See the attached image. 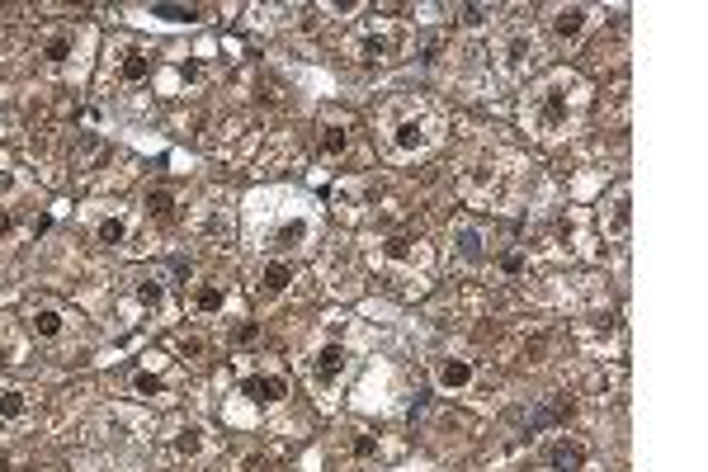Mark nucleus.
<instances>
[{
    "label": "nucleus",
    "instance_id": "nucleus-1",
    "mask_svg": "<svg viewBox=\"0 0 708 472\" xmlns=\"http://www.w3.org/2000/svg\"><path fill=\"white\" fill-rule=\"evenodd\" d=\"M586 113H590V81L572 66L544 71V76L529 85V95L520 99V123H524V133L538 142L576 137Z\"/></svg>",
    "mask_w": 708,
    "mask_h": 472
},
{
    "label": "nucleus",
    "instance_id": "nucleus-2",
    "mask_svg": "<svg viewBox=\"0 0 708 472\" xmlns=\"http://www.w3.org/2000/svg\"><path fill=\"white\" fill-rule=\"evenodd\" d=\"M378 142L388 161H416V156H430L439 142H444V119L416 95H396L378 109Z\"/></svg>",
    "mask_w": 708,
    "mask_h": 472
},
{
    "label": "nucleus",
    "instance_id": "nucleus-3",
    "mask_svg": "<svg viewBox=\"0 0 708 472\" xmlns=\"http://www.w3.org/2000/svg\"><path fill=\"white\" fill-rule=\"evenodd\" d=\"M524 180H529V170H524L520 156L496 152V156H481L477 166L463 170L459 194H463L473 208H505V204H515V198H520Z\"/></svg>",
    "mask_w": 708,
    "mask_h": 472
},
{
    "label": "nucleus",
    "instance_id": "nucleus-4",
    "mask_svg": "<svg viewBox=\"0 0 708 472\" xmlns=\"http://www.w3.org/2000/svg\"><path fill=\"white\" fill-rule=\"evenodd\" d=\"M406 48H411V28L396 20H364L345 38V57L359 66H392L406 57Z\"/></svg>",
    "mask_w": 708,
    "mask_h": 472
},
{
    "label": "nucleus",
    "instance_id": "nucleus-5",
    "mask_svg": "<svg viewBox=\"0 0 708 472\" xmlns=\"http://www.w3.org/2000/svg\"><path fill=\"white\" fill-rule=\"evenodd\" d=\"M90 43H95V34L85 24H52V28H42V38H38V62H42V71H52V76H81L85 57H90Z\"/></svg>",
    "mask_w": 708,
    "mask_h": 472
},
{
    "label": "nucleus",
    "instance_id": "nucleus-6",
    "mask_svg": "<svg viewBox=\"0 0 708 472\" xmlns=\"http://www.w3.org/2000/svg\"><path fill=\"white\" fill-rule=\"evenodd\" d=\"M119 307H123V317H127V322H151V326L170 322V312H175V303H170V289H166V279H161V275H151V269H137V275L123 283Z\"/></svg>",
    "mask_w": 708,
    "mask_h": 472
},
{
    "label": "nucleus",
    "instance_id": "nucleus-7",
    "mask_svg": "<svg viewBox=\"0 0 708 472\" xmlns=\"http://www.w3.org/2000/svg\"><path fill=\"white\" fill-rule=\"evenodd\" d=\"M105 76L113 85H123V90H137V85H147L156 76V52L137 38H113L105 52Z\"/></svg>",
    "mask_w": 708,
    "mask_h": 472
},
{
    "label": "nucleus",
    "instance_id": "nucleus-8",
    "mask_svg": "<svg viewBox=\"0 0 708 472\" xmlns=\"http://www.w3.org/2000/svg\"><path fill=\"white\" fill-rule=\"evenodd\" d=\"M236 397L251 411H279L283 402H289V374L274 368V364H251L246 374L236 378Z\"/></svg>",
    "mask_w": 708,
    "mask_h": 472
},
{
    "label": "nucleus",
    "instance_id": "nucleus-9",
    "mask_svg": "<svg viewBox=\"0 0 708 472\" xmlns=\"http://www.w3.org/2000/svg\"><path fill=\"white\" fill-rule=\"evenodd\" d=\"M184 307H190L194 322H227L236 312V293L232 283L218 279V275H204L190 283V293H184Z\"/></svg>",
    "mask_w": 708,
    "mask_h": 472
},
{
    "label": "nucleus",
    "instance_id": "nucleus-10",
    "mask_svg": "<svg viewBox=\"0 0 708 472\" xmlns=\"http://www.w3.org/2000/svg\"><path fill=\"white\" fill-rule=\"evenodd\" d=\"M127 392L142 397V402L166 407V402H175V397H180V374L161 360V354H151V360L142 364L133 378H127Z\"/></svg>",
    "mask_w": 708,
    "mask_h": 472
},
{
    "label": "nucleus",
    "instance_id": "nucleus-11",
    "mask_svg": "<svg viewBox=\"0 0 708 472\" xmlns=\"http://www.w3.org/2000/svg\"><path fill=\"white\" fill-rule=\"evenodd\" d=\"M538 57H544V48H538V38L529 28H510V34H501V43H496V66H501V76H510V81L529 76L538 66Z\"/></svg>",
    "mask_w": 708,
    "mask_h": 472
},
{
    "label": "nucleus",
    "instance_id": "nucleus-12",
    "mask_svg": "<svg viewBox=\"0 0 708 472\" xmlns=\"http://www.w3.org/2000/svg\"><path fill=\"white\" fill-rule=\"evenodd\" d=\"M293 283H297V265H293V255H265L260 269H255L251 293H255V303L274 307V303H283V298L293 293Z\"/></svg>",
    "mask_w": 708,
    "mask_h": 472
},
{
    "label": "nucleus",
    "instance_id": "nucleus-13",
    "mask_svg": "<svg viewBox=\"0 0 708 472\" xmlns=\"http://www.w3.org/2000/svg\"><path fill=\"white\" fill-rule=\"evenodd\" d=\"M368 261L388 265V269H425V241L406 237V232L368 237Z\"/></svg>",
    "mask_w": 708,
    "mask_h": 472
},
{
    "label": "nucleus",
    "instance_id": "nucleus-14",
    "mask_svg": "<svg viewBox=\"0 0 708 472\" xmlns=\"http://www.w3.org/2000/svg\"><path fill=\"white\" fill-rule=\"evenodd\" d=\"M491 232L481 222H459L453 227V237H449V261L459 265V269H487L491 265Z\"/></svg>",
    "mask_w": 708,
    "mask_h": 472
},
{
    "label": "nucleus",
    "instance_id": "nucleus-15",
    "mask_svg": "<svg viewBox=\"0 0 708 472\" xmlns=\"http://www.w3.org/2000/svg\"><path fill=\"white\" fill-rule=\"evenodd\" d=\"M345 374H350V350L340 346V340H321V346L312 350V360H307L312 388H317L321 397H331L340 383H345Z\"/></svg>",
    "mask_w": 708,
    "mask_h": 472
},
{
    "label": "nucleus",
    "instance_id": "nucleus-16",
    "mask_svg": "<svg viewBox=\"0 0 708 472\" xmlns=\"http://www.w3.org/2000/svg\"><path fill=\"white\" fill-rule=\"evenodd\" d=\"M534 463L538 472H590V449L576 435H548Z\"/></svg>",
    "mask_w": 708,
    "mask_h": 472
},
{
    "label": "nucleus",
    "instance_id": "nucleus-17",
    "mask_svg": "<svg viewBox=\"0 0 708 472\" xmlns=\"http://www.w3.org/2000/svg\"><path fill=\"white\" fill-rule=\"evenodd\" d=\"M24 331L42 340V346H57V340H66L71 331V317L62 303H52V298H34V303L24 307Z\"/></svg>",
    "mask_w": 708,
    "mask_h": 472
},
{
    "label": "nucleus",
    "instance_id": "nucleus-18",
    "mask_svg": "<svg viewBox=\"0 0 708 472\" xmlns=\"http://www.w3.org/2000/svg\"><path fill=\"white\" fill-rule=\"evenodd\" d=\"M166 449H170V459H204L212 449V435H208L204 421L180 416V421L166 425Z\"/></svg>",
    "mask_w": 708,
    "mask_h": 472
},
{
    "label": "nucleus",
    "instance_id": "nucleus-19",
    "mask_svg": "<svg viewBox=\"0 0 708 472\" xmlns=\"http://www.w3.org/2000/svg\"><path fill=\"white\" fill-rule=\"evenodd\" d=\"M590 5H552L548 10V34L558 48H576L581 38L590 34Z\"/></svg>",
    "mask_w": 708,
    "mask_h": 472
},
{
    "label": "nucleus",
    "instance_id": "nucleus-20",
    "mask_svg": "<svg viewBox=\"0 0 708 472\" xmlns=\"http://www.w3.org/2000/svg\"><path fill=\"white\" fill-rule=\"evenodd\" d=\"M430 378H435V388L444 397H463L477 383V364L467 360V354H439L435 368H430Z\"/></svg>",
    "mask_w": 708,
    "mask_h": 472
},
{
    "label": "nucleus",
    "instance_id": "nucleus-21",
    "mask_svg": "<svg viewBox=\"0 0 708 472\" xmlns=\"http://www.w3.org/2000/svg\"><path fill=\"white\" fill-rule=\"evenodd\" d=\"M600 237L605 241H628L633 237V190L619 184L609 194V204H600Z\"/></svg>",
    "mask_w": 708,
    "mask_h": 472
},
{
    "label": "nucleus",
    "instance_id": "nucleus-22",
    "mask_svg": "<svg viewBox=\"0 0 708 472\" xmlns=\"http://www.w3.org/2000/svg\"><path fill=\"white\" fill-rule=\"evenodd\" d=\"M180 208H184V194L175 184H151V190L142 194V218L156 222V227H170L180 218Z\"/></svg>",
    "mask_w": 708,
    "mask_h": 472
},
{
    "label": "nucleus",
    "instance_id": "nucleus-23",
    "mask_svg": "<svg viewBox=\"0 0 708 472\" xmlns=\"http://www.w3.org/2000/svg\"><path fill=\"white\" fill-rule=\"evenodd\" d=\"M90 237H95V246H105V251L127 246V237H133V213H127V208L99 213V218L90 222Z\"/></svg>",
    "mask_w": 708,
    "mask_h": 472
},
{
    "label": "nucleus",
    "instance_id": "nucleus-24",
    "mask_svg": "<svg viewBox=\"0 0 708 472\" xmlns=\"http://www.w3.org/2000/svg\"><path fill=\"white\" fill-rule=\"evenodd\" d=\"M317 152L326 156V161H340V156L350 152V119L340 113V119H326L317 128Z\"/></svg>",
    "mask_w": 708,
    "mask_h": 472
},
{
    "label": "nucleus",
    "instance_id": "nucleus-25",
    "mask_svg": "<svg viewBox=\"0 0 708 472\" xmlns=\"http://www.w3.org/2000/svg\"><path fill=\"white\" fill-rule=\"evenodd\" d=\"M34 402H28L24 388H14V383H0V425H24Z\"/></svg>",
    "mask_w": 708,
    "mask_h": 472
},
{
    "label": "nucleus",
    "instance_id": "nucleus-26",
    "mask_svg": "<svg viewBox=\"0 0 708 472\" xmlns=\"http://www.w3.org/2000/svg\"><path fill=\"white\" fill-rule=\"evenodd\" d=\"M491 265H496V275H501V279L529 275V246H505V251H496Z\"/></svg>",
    "mask_w": 708,
    "mask_h": 472
},
{
    "label": "nucleus",
    "instance_id": "nucleus-27",
    "mask_svg": "<svg viewBox=\"0 0 708 472\" xmlns=\"http://www.w3.org/2000/svg\"><path fill=\"white\" fill-rule=\"evenodd\" d=\"M28 340L14 331V322H0V364H24Z\"/></svg>",
    "mask_w": 708,
    "mask_h": 472
},
{
    "label": "nucleus",
    "instance_id": "nucleus-28",
    "mask_svg": "<svg viewBox=\"0 0 708 472\" xmlns=\"http://www.w3.org/2000/svg\"><path fill=\"white\" fill-rule=\"evenodd\" d=\"M170 350H175V360H184V364L204 360V340H198V336H175V340H170Z\"/></svg>",
    "mask_w": 708,
    "mask_h": 472
},
{
    "label": "nucleus",
    "instance_id": "nucleus-29",
    "mask_svg": "<svg viewBox=\"0 0 708 472\" xmlns=\"http://www.w3.org/2000/svg\"><path fill=\"white\" fill-rule=\"evenodd\" d=\"M14 194H20V170H14L10 161H0V204L14 198Z\"/></svg>",
    "mask_w": 708,
    "mask_h": 472
},
{
    "label": "nucleus",
    "instance_id": "nucleus-30",
    "mask_svg": "<svg viewBox=\"0 0 708 472\" xmlns=\"http://www.w3.org/2000/svg\"><path fill=\"white\" fill-rule=\"evenodd\" d=\"M151 14H166V20H170V24H184V20H190V24H194V20H198V10H180V5H156Z\"/></svg>",
    "mask_w": 708,
    "mask_h": 472
},
{
    "label": "nucleus",
    "instance_id": "nucleus-31",
    "mask_svg": "<svg viewBox=\"0 0 708 472\" xmlns=\"http://www.w3.org/2000/svg\"><path fill=\"white\" fill-rule=\"evenodd\" d=\"M374 453H378V439H374V435H359V439H354V459H374Z\"/></svg>",
    "mask_w": 708,
    "mask_h": 472
},
{
    "label": "nucleus",
    "instance_id": "nucleus-32",
    "mask_svg": "<svg viewBox=\"0 0 708 472\" xmlns=\"http://www.w3.org/2000/svg\"><path fill=\"white\" fill-rule=\"evenodd\" d=\"M10 232H14V213H10V208H0V241H5Z\"/></svg>",
    "mask_w": 708,
    "mask_h": 472
}]
</instances>
